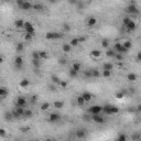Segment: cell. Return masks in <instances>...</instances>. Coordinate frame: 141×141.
I'll return each instance as SVG.
<instances>
[{"label":"cell","instance_id":"1","mask_svg":"<svg viewBox=\"0 0 141 141\" xmlns=\"http://www.w3.org/2000/svg\"><path fill=\"white\" fill-rule=\"evenodd\" d=\"M103 111H104L105 115L111 116V115H117L119 112V108L116 107V106H112V105H105L103 106Z\"/></svg>","mask_w":141,"mask_h":141},{"label":"cell","instance_id":"2","mask_svg":"<svg viewBox=\"0 0 141 141\" xmlns=\"http://www.w3.org/2000/svg\"><path fill=\"white\" fill-rule=\"evenodd\" d=\"M126 11L128 13H130V14H132V16H137V14H139V12H140V10H139L138 7L136 6V2H135V1H131L130 5L126 8Z\"/></svg>","mask_w":141,"mask_h":141},{"label":"cell","instance_id":"3","mask_svg":"<svg viewBox=\"0 0 141 141\" xmlns=\"http://www.w3.org/2000/svg\"><path fill=\"white\" fill-rule=\"evenodd\" d=\"M23 29L26 30V33H29L34 35L35 34V28L33 26V24L29 21H24V26H23Z\"/></svg>","mask_w":141,"mask_h":141},{"label":"cell","instance_id":"4","mask_svg":"<svg viewBox=\"0 0 141 141\" xmlns=\"http://www.w3.org/2000/svg\"><path fill=\"white\" fill-rule=\"evenodd\" d=\"M103 111V106H99V105H94L91 107L88 108V112L91 116L93 115H100V112Z\"/></svg>","mask_w":141,"mask_h":141},{"label":"cell","instance_id":"5","mask_svg":"<svg viewBox=\"0 0 141 141\" xmlns=\"http://www.w3.org/2000/svg\"><path fill=\"white\" fill-rule=\"evenodd\" d=\"M62 33H60V32H47L45 34V38L47 40H60L62 39Z\"/></svg>","mask_w":141,"mask_h":141},{"label":"cell","instance_id":"6","mask_svg":"<svg viewBox=\"0 0 141 141\" xmlns=\"http://www.w3.org/2000/svg\"><path fill=\"white\" fill-rule=\"evenodd\" d=\"M12 112V116L13 118H20V117H23V114H24V108H21V107H16L13 109Z\"/></svg>","mask_w":141,"mask_h":141},{"label":"cell","instance_id":"7","mask_svg":"<svg viewBox=\"0 0 141 141\" xmlns=\"http://www.w3.org/2000/svg\"><path fill=\"white\" fill-rule=\"evenodd\" d=\"M61 115L58 114V112H52V114H50L49 115V121L52 123H55V122H58V121L61 120Z\"/></svg>","mask_w":141,"mask_h":141},{"label":"cell","instance_id":"8","mask_svg":"<svg viewBox=\"0 0 141 141\" xmlns=\"http://www.w3.org/2000/svg\"><path fill=\"white\" fill-rule=\"evenodd\" d=\"M26 106V99L24 97L20 96L17 98L16 100V107H21V108H24Z\"/></svg>","mask_w":141,"mask_h":141},{"label":"cell","instance_id":"9","mask_svg":"<svg viewBox=\"0 0 141 141\" xmlns=\"http://www.w3.org/2000/svg\"><path fill=\"white\" fill-rule=\"evenodd\" d=\"M14 65H16L17 70H20L22 68V65H23V58L21 56H16V58H14Z\"/></svg>","mask_w":141,"mask_h":141},{"label":"cell","instance_id":"10","mask_svg":"<svg viewBox=\"0 0 141 141\" xmlns=\"http://www.w3.org/2000/svg\"><path fill=\"white\" fill-rule=\"evenodd\" d=\"M91 119H93V121H94V122L99 123V125H102V123L105 122L104 117H102L100 115H93V116H91Z\"/></svg>","mask_w":141,"mask_h":141},{"label":"cell","instance_id":"11","mask_svg":"<svg viewBox=\"0 0 141 141\" xmlns=\"http://www.w3.org/2000/svg\"><path fill=\"white\" fill-rule=\"evenodd\" d=\"M75 135H76V137H77L78 139H84L85 137H86L87 132H86L85 129H77L76 132H75Z\"/></svg>","mask_w":141,"mask_h":141},{"label":"cell","instance_id":"12","mask_svg":"<svg viewBox=\"0 0 141 141\" xmlns=\"http://www.w3.org/2000/svg\"><path fill=\"white\" fill-rule=\"evenodd\" d=\"M125 28H126V29H127V30H128L129 32H131V31H135V30L137 29V23H136V22H135V21H132V20H131L130 22H129V23H128V24H127V26H125Z\"/></svg>","mask_w":141,"mask_h":141},{"label":"cell","instance_id":"13","mask_svg":"<svg viewBox=\"0 0 141 141\" xmlns=\"http://www.w3.org/2000/svg\"><path fill=\"white\" fill-rule=\"evenodd\" d=\"M81 96H82V98L85 100V103L90 102L91 98H93V95H91L90 93H88V91H84V93L81 95Z\"/></svg>","mask_w":141,"mask_h":141},{"label":"cell","instance_id":"14","mask_svg":"<svg viewBox=\"0 0 141 141\" xmlns=\"http://www.w3.org/2000/svg\"><path fill=\"white\" fill-rule=\"evenodd\" d=\"M96 24H97V19L95 18V17H89L88 20H87V26L93 28V26H95Z\"/></svg>","mask_w":141,"mask_h":141},{"label":"cell","instance_id":"15","mask_svg":"<svg viewBox=\"0 0 141 141\" xmlns=\"http://www.w3.org/2000/svg\"><path fill=\"white\" fill-rule=\"evenodd\" d=\"M20 9H22V10H31L32 9V3L30 2V1H23L22 6L20 7Z\"/></svg>","mask_w":141,"mask_h":141},{"label":"cell","instance_id":"16","mask_svg":"<svg viewBox=\"0 0 141 141\" xmlns=\"http://www.w3.org/2000/svg\"><path fill=\"white\" fill-rule=\"evenodd\" d=\"M8 94H9L8 89L6 88V87H2V86H0V97H1V98H2V99H5L6 97L8 96Z\"/></svg>","mask_w":141,"mask_h":141},{"label":"cell","instance_id":"17","mask_svg":"<svg viewBox=\"0 0 141 141\" xmlns=\"http://www.w3.org/2000/svg\"><path fill=\"white\" fill-rule=\"evenodd\" d=\"M30 85V81L28 78H23V79H21L20 83H19V86L22 87V88H26V87Z\"/></svg>","mask_w":141,"mask_h":141},{"label":"cell","instance_id":"18","mask_svg":"<svg viewBox=\"0 0 141 141\" xmlns=\"http://www.w3.org/2000/svg\"><path fill=\"white\" fill-rule=\"evenodd\" d=\"M70 67L73 68L75 72L79 73V70H81V68H82V64L79 62H74L73 64H72V66H70Z\"/></svg>","mask_w":141,"mask_h":141},{"label":"cell","instance_id":"19","mask_svg":"<svg viewBox=\"0 0 141 141\" xmlns=\"http://www.w3.org/2000/svg\"><path fill=\"white\" fill-rule=\"evenodd\" d=\"M100 55H102V52L99 50H96V49L90 52V56L93 58H100Z\"/></svg>","mask_w":141,"mask_h":141},{"label":"cell","instance_id":"20","mask_svg":"<svg viewBox=\"0 0 141 141\" xmlns=\"http://www.w3.org/2000/svg\"><path fill=\"white\" fill-rule=\"evenodd\" d=\"M121 44H122V46L125 47V49H127L128 51L132 47V42H131L130 40H126V41H123V43H121Z\"/></svg>","mask_w":141,"mask_h":141},{"label":"cell","instance_id":"21","mask_svg":"<svg viewBox=\"0 0 141 141\" xmlns=\"http://www.w3.org/2000/svg\"><path fill=\"white\" fill-rule=\"evenodd\" d=\"M137 78H138V76L135 73H129L128 75H127V79H128L129 82H135V81H137Z\"/></svg>","mask_w":141,"mask_h":141},{"label":"cell","instance_id":"22","mask_svg":"<svg viewBox=\"0 0 141 141\" xmlns=\"http://www.w3.org/2000/svg\"><path fill=\"white\" fill-rule=\"evenodd\" d=\"M62 50H63V52L68 53V52H70V50H72V46L70 45V43H64V44L62 45Z\"/></svg>","mask_w":141,"mask_h":141},{"label":"cell","instance_id":"23","mask_svg":"<svg viewBox=\"0 0 141 141\" xmlns=\"http://www.w3.org/2000/svg\"><path fill=\"white\" fill-rule=\"evenodd\" d=\"M53 106H54L55 108H58V109H61V108L64 107V102H62V100H56V102L53 103Z\"/></svg>","mask_w":141,"mask_h":141},{"label":"cell","instance_id":"24","mask_svg":"<svg viewBox=\"0 0 141 141\" xmlns=\"http://www.w3.org/2000/svg\"><path fill=\"white\" fill-rule=\"evenodd\" d=\"M103 68H104V70H109V72H111L112 68H114V64H111V63H105L104 65H103Z\"/></svg>","mask_w":141,"mask_h":141},{"label":"cell","instance_id":"25","mask_svg":"<svg viewBox=\"0 0 141 141\" xmlns=\"http://www.w3.org/2000/svg\"><path fill=\"white\" fill-rule=\"evenodd\" d=\"M32 64H33V66H34V70H39V68H40V66H41V62H40V60H32Z\"/></svg>","mask_w":141,"mask_h":141},{"label":"cell","instance_id":"26","mask_svg":"<svg viewBox=\"0 0 141 141\" xmlns=\"http://www.w3.org/2000/svg\"><path fill=\"white\" fill-rule=\"evenodd\" d=\"M78 44H81V43H79V41H78V39H77V38H76V39L70 40V45L72 47L78 46Z\"/></svg>","mask_w":141,"mask_h":141},{"label":"cell","instance_id":"27","mask_svg":"<svg viewBox=\"0 0 141 141\" xmlns=\"http://www.w3.org/2000/svg\"><path fill=\"white\" fill-rule=\"evenodd\" d=\"M91 70V78H93V77H94V78H98L100 76L99 70H95V68H93V70Z\"/></svg>","mask_w":141,"mask_h":141},{"label":"cell","instance_id":"28","mask_svg":"<svg viewBox=\"0 0 141 141\" xmlns=\"http://www.w3.org/2000/svg\"><path fill=\"white\" fill-rule=\"evenodd\" d=\"M12 119H14L13 118V116H12V112H5V120H7V121H11Z\"/></svg>","mask_w":141,"mask_h":141},{"label":"cell","instance_id":"29","mask_svg":"<svg viewBox=\"0 0 141 141\" xmlns=\"http://www.w3.org/2000/svg\"><path fill=\"white\" fill-rule=\"evenodd\" d=\"M23 50H24V44H23V43H21V42H20V43H18V44L16 45V51L18 53L22 52Z\"/></svg>","mask_w":141,"mask_h":141},{"label":"cell","instance_id":"30","mask_svg":"<svg viewBox=\"0 0 141 141\" xmlns=\"http://www.w3.org/2000/svg\"><path fill=\"white\" fill-rule=\"evenodd\" d=\"M14 26H16L18 29H22L24 26V21L23 20H17L16 22H14Z\"/></svg>","mask_w":141,"mask_h":141},{"label":"cell","instance_id":"31","mask_svg":"<svg viewBox=\"0 0 141 141\" xmlns=\"http://www.w3.org/2000/svg\"><path fill=\"white\" fill-rule=\"evenodd\" d=\"M116 141H128L127 135H126V133H120V135L118 136V138H117V140Z\"/></svg>","mask_w":141,"mask_h":141},{"label":"cell","instance_id":"32","mask_svg":"<svg viewBox=\"0 0 141 141\" xmlns=\"http://www.w3.org/2000/svg\"><path fill=\"white\" fill-rule=\"evenodd\" d=\"M32 116H33V112H32V110H30V109H24L23 117H26V118H31Z\"/></svg>","mask_w":141,"mask_h":141},{"label":"cell","instance_id":"33","mask_svg":"<svg viewBox=\"0 0 141 141\" xmlns=\"http://www.w3.org/2000/svg\"><path fill=\"white\" fill-rule=\"evenodd\" d=\"M121 46H122V44H121L120 42H116L115 44H114V49H112V50H114L116 53H117L118 51H119V50L121 49Z\"/></svg>","mask_w":141,"mask_h":141},{"label":"cell","instance_id":"34","mask_svg":"<svg viewBox=\"0 0 141 141\" xmlns=\"http://www.w3.org/2000/svg\"><path fill=\"white\" fill-rule=\"evenodd\" d=\"M32 8L37 11H41L43 9V5H41V3H34V5H32Z\"/></svg>","mask_w":141,"mask_h":141},{"label":"cell","instance_id":"35","mask_svg":"<svg viewBox=\"0 0 141 141\" xmlns=\"http://www.w3.org/2000/svg\"><path fill=\"white\" fill-rule=\"evenodd\" d=\"M77 74H78V73H77V72H75V70H74L72 67H70V70H68V75H70V77H72V78L76 77V76H77Z\"/></svg>","mask_w":141,"mask_h":141},{"label":"cell","instance_id":"36","mask_svg":"<svg viewBox=\"0 0 141 141\" xmlns=\"http://www.w3.org/2000/svg\"><path fill=\"white\" fill-rule=\"evenodd\" d=\"M49 108H50V104H49V103H43V104L41 105V110L42 111H46Z\"/></svg>","mask_w":141,"mask_h":141},{"label":"cell","instance_id":"37","mask_svg":"<svg viewBox=\"0 0 141 141\" xmlns=\"http://www.w3.org/2000/svg\"><path fill=\"white\" fill-rule=\"evenodd\" d=\"M106 55H107L108 58H115L116 52L114 50H107L106 51Z\"/></svg>","mask_w":141,"mask_h":141},{"label":"cell","instance_id":"38","mask_svg":"<svg viewBox=\"0 0 141 141\" xmlns=\"http://www.w3.org/2000/svg\"><path fill=\"white\" fill-rule=\"evenodd\" d=\"M77 105H78V106H81V107H83L84 105H85V100L82 98V96L77 97Z\"/></svg>","mask_w":141,"mask_h":141},{"label":"cell","instance_id":"39","mask_svg":"<svg viewBox=\"0 0 141 141\" xmlns=\"http://www.w3.org/2000/svg\"><path fill=\"white\" fill-rule=\"evenodd\" d=\"M39 56H40V60H42V58L45 60L47 58V53L45 51H41V52H39Z\"/></svg>","mask_w":141,"mask_h":141},{"label":"cell","instance_id":"40","mask_svg":"<svg viewBox=\"0 0 141 141\" xmlns=\"http://www.w3.org/2000/svg\"><path fill=\"white\" fill-rule=\"evenodd\" d=\"M102 46L104 47V49H107V47L109 46V41H108V40H106V39H104L102 41Z\"/></svg>","mask_w":141,"mask_h":141},{"label":"cell","instance_id":"41","mask_svg":"<svg viewBox=\"0 0 141 141\" xmlns=\"http://www.w3.org/2000/svg\"><path fill=\"white\" fill-rule=\"evenodd\" d=\"M131 21V19H130V17H125V18L122 19V24H123V26H126L127 24L129 23Z\"/></svg>","mask_w":141,"mask_h":141},{"label":"cell","instance_id":"42","mask_svg":"<svg viewBox=\"0 0 141 141\" xmlns=\"http://www.w3.org/2000/svg\"><path fill=\"white\" fill-rule=\"evenodd\" d=\"M116 97H117L118 99H121V98H123V97H125V91H123V90L118 91L117 94H116Z\"/></svg>","mask_w":141,"mask_h":141},{"label":"cell","instance_id":"43","mask_svg":"<svg viewBox=\"0 0 141 141\" xmlns=\"http://www.w3.org/2000/svg\"><path fill=\"white\" fill-rule=\"evenodd\" d=\"M103 76L105 78H108V77L111 76V72H109V70H103Z\"/></svg>","mask_w":141,"mask_h":141},{"label":"cell","instance_id":"44","mask_svg":"<svg viewBox=\"0 0 141 141\" xmlns=\"http://www.w3.org/2000/svg\"><path fill=\"white\" fill-rule=\"evenodd\" d=\"M63 30L64 31H66V32H68V31H70V26L68 23H63Z\"/></svg>","mask_w":141,"mask_h":141},{"label":"cell","instance_id":"45","mask_svg":"<svg viewBox=\"0 0 141 141\" xmlns=\"http://www.w3.org/2000/svg\"><path fill=\"white\" fill-rule=\"evenodd\" d=\"M52 82H54V83H56V84H60V82H61V79H60V77H58L56 75H52Z\"/></svg>","mask_w":141,"mask_h":141},{"label":"cell","instance_id":"46","mask_svg":"<svg viewBox=\"0 0 141 141\" xmlns=\"http://www.w3.org/2000/svg\"><path fill=\"white\" fill-rule=\"evenodd\" d=\"M32 60H40L39 56V52H32Z\"/></svg>","mask_w":141,"mask_h":141},{"label":"cell","instance_id":"47","mask_svg":"<svg viewBox=\"0 0 141 141\" xmlns=\"http://www.w3.org/2000/svg\"><path fill=\"white\" fill-rule=\"evenodd\" d=\"M132 140L133 141H139V140H140V135H139L138 132L135 133V135L132 136Z\"/></svg>","mask_w":141,"mask_h":141},{"label":"cell","instance_id":"48","mask_svg":"<svg viewBox=\"0 0 141 141\" xmlns=\"http://www.w3.org/2000/svg\"><path fill=\"white\" fill-rule=\"evenodd\" d=\"M32 38H33V35L29 33H26V35H24V40L26 41H30V40H32Z\"/></svg>","mask_w":141,"mask_h":141},{"label":"cell","instance_id":"49","mask_svg":"<svg viewBox=\"0 0 141 141\" xmlns=\"http://www.w3.org/2000/svg\"><path fill=\"white\" fill-rule=\"evenodd\" d=\"M29 130H30V127H21L20 128V131L21 132H23V133H26Z\"/></svg>","mask_w":141,"mask_h":141},{"label":"cell","instance_id":"50","mask_svg":"<svg viewBox=\"0 0 141 141\" xmlns=\"http://www.w3.org/2000/svg\"><path fill=\"white\" fill-rule=\"evenodd\" d=\"M115 58H116V60H118V61H123V55L118 54V53H116Z\"/></svg>","mask_w":141,"mask_h":141},{"label":"cell","instance_id":"51","mask_svg":"<svg viewBox=\"0 0 141 141\" xmlns=\"http://www.w3.org/2000/svg\"><path fill=\"white\" fill-rule=\"evenodd\" d=\"M84 75H85V77H88V78H91V70H86V72L84 73Z\"/></svg>","mask_w":141,"mask_h":141},{"label":"cell","instance_id":"52","mask_svg":"<svg viewBox=\"0 0 141 141\" xmlns=\"http://www.w3.org/2000/svg\"><path fill=\"white\" fill-rule=\"evenodd\" d=\"M58 85H60L62 88H66V87H67V83H66V82H64V81H61Z\"/></svg>","mask_w":141,"mask_h":141},{"label":"cell","instance_id":"53","mask_svg":"<svg viewBox=\"0 0 141 141\" xmlns=\"http://www.w3.org/2000/svg\"><path fill=\"white\" fill-rule=\"evenodd\" d=\"M6 135H7V131L3 128H0V137H5Z\"/></svg>","mask_w":141,"mask_h":141},{"label":"cell","instance_id":"54","mask_svg":"<svg viewBox=\"0 0 141 141\" xmlns=\"http://www.w3.org/2000/svg\"><path fill=\"white\" fill-rule=\"evenodd\" d=\"M141 61V52L137 53V62H140Z\"/></svg>","mask_w":141,"mask_h":141},{"label":"cell","instance_id":"55","mask_svg":"<svg viewBox=\"0 0 141 141\" xmlns=\"http://www.w3.org/2000/svg\"><path fill=\"white\" fill-rule=\"evenodd\" d=\"M58 62H60V64H62V65L66 64V60H65V58H60V61H58Z\"/></svg>","mask_w":141,"mask_h":141},{"label":"cell","instance_id":"56","mask_svg":"<svg viewBox=\"0 0 141 141\" xmlns=\"http://www.w3.org/2000/svg\"><path fill=\"white\" fill-rule=\"evenodd\" d=\"M16 3H17V6H18V7H21V6H22V3H23V0H18Z\"/></svg>","mask_w":141,"mask_h":141},{"label":"cell","instance_id":"57","mask_svg":"<svg viewBox=\"0 0 141 141\" xmlns=\"http://www.w3.org/2000/svg\"><path fill=\"white\" fill-rule=\"evenodd\" d=\"M37 99H38V96L37 95H33V96H32V102H37Z\"/></svg>","mask_w":141,"mask_h":141},{"label":"cell","instance_id":"58","mask_svg":"<svg viewBox=\"0 0 141 141\" xmlns=\"http://www.w3.org/2000/svg\"><path fill=\"white\" fill-rule=\"evenodd\" d=\"M53 140H54V139H51V138H46V139H45L44 141H53Z\"/></svg>","mask_w":141,"mask_h":141},{"label":"cell","instance_id":"59","mask_svg":"<svg viewBox=\"0 0 141 141\" xmlns=\"http://www.w3.org/2000/svg\"><path fill=\"white\" fill-rule=\"evenodd\" d=\"M1 63H3V58L2 56H0V64H1Z\"/></svg>","mask_w":141,"mask_h":141},{"label":"cell","instance_id":"60","mask_svg":"<svg viewBox=\"0 0 141 141\" xmlns=\"http://www.w3.org/2000/svg\"><path fill=\"white\" fill-rule=\"evenodd\" d=\"M137 109H138V111H140V110H141V106H140V105H138V108H137Z\"/></svg>","mask_w":141,"mask_h":141},{"label":"cell","instance_id":"61","mask_svg":"<svg viewBox=\"0 0 141 141\" xmlns=\"http://www.w3.org/2000/svg\"><path fill=\"white\" fill-rule=\"evenodd\" d=\"M1 103H2V98H1V97H0V104H1Z\"/></svg>","mask_w":141,"mask_h":141},{"label":"cell","instance_id":"62","mask_svg":"<svg viewBox=\"0 0 141 141\" xmlns=\"http://www.w3.org/2000/svg\"><path fill=\"white\" fill-rule=\"evenodd\" d=\"M34 141H41V140H39V139H37V140H34Z\"/></svg>","mask_w":141,"mask_h":141},{"label":"cell","instance_id":"63","mask_svg":"<svg viewBox=\"0 0 141 141\" xmlns=\"http://www.w3.org/2000/svg\"><path fill=\"white\" fill-rule=\"evenodd\" d=\"M53 141H58V140H55V139H54V140H53Z\"/></svg>","mask_w":141,"mask_h":141},{"label":"cell","instance_id":"64","mask_svg":"<svg viewBox=\"0 0 141 141\" xmlns=\"http://www.w3.org/2000/svg\"><path fill=\"white\" fill-rule=\"evenodd\" d=\"M107 141H110V140H107Z\"/></svg>","mask_w":141,"mask_h":141}]
</instances>
